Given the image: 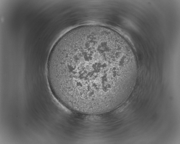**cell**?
Instances as JSON below:
<instances>
[{
  "mask_svg": "<svg viewBox=\"0 0 180 144\" xmlns=\"http://www.w3.org/2000/svg\"><path fill=\"white\" fill-rule=\"evenodd\" d=\"M137 71L128 43L112 30L97 26L79 28L61 38L51 51L46 70L58 101L71 111L90 114L124 103Z\"/></svg>",
  "mask_w": 180,
  "mask_h": 144,
  "instance_id": "obj_1",
  "label": "cell"
}]
</instances>
